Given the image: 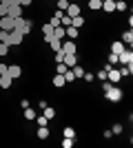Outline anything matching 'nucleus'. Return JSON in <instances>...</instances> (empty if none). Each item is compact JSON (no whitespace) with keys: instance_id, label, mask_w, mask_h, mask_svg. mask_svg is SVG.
I'll return each mask as SVG.
<instances>
[{"instance_id":"f257e3e1","label":"nucleus","mask_w":133,"mask_h":148,"mask_svg":"<svg viewBox=\"0 0 133 148\" xmlns=\"http://www.w3.org/2000/svg\"><path fill=\"white\" fill-rule=\"evenodd\" d=\"M22 38H25V36H20V33H18L16 29H13V31H2V29H0V42L9 44V47L22 44Z\"/></svg>"},{"instance_id":"6ab92c4d","label":"nucleus","mask_w":133,"mask_h":148,"mask_svg":"<svg viewBox=\"0 0 133 148\" xmlns=\"http://www.w3.org/2000/svg\"><path fill=\"white\" fill-rule=\"evenodd\" d=\"M82 25H84V18H80V16H73V18H71V27H76V29H80Z\"/></svg>"},{"instance_id":"dca6fc26","label":"nucleus","mask_w":133,"mask_h":148,"mask_svg":"<svg viewBox=\"0 0 133 148\" xmlns=\"http://www.w3.org/2000/svg\"><path fill=\"white\" fill-rule=\"evenodd\" d=\"M122 42L124 44H129V47H131V42H133V31L129 29V31H124V33H122Z\"/></svg>"},{"instance_id":"c9c22d12","label":"nucleus","mask_w":133,"mask_h":148,"mask_svg":"<svg viewBox=\"0 0 133 148\" xmlns=\"http://www.w3.org/2000/svg\"><path fill=\"white\" fill-rule=\"evenodd\" d=\"M82 80H84V82H93V73H87V71H84Z\"/></svg>"},{"instance_id":"a211bd4d","label":"nucleus","mask_w":133,"mask_h":148,"mask_svg":"<svg viewBox=\"0 0 133 148\" xmlns=\"http://www.w3.org/2000/svg\"><path fill=\"white\" fill-rule=\"evenodd\" d=\"M64 84H67V82H64V75H60V73H56V77H53V86H64Z\"/></svg>"},{"instance_id":"9b49d317","label":"nucleus","mask_w":133,"mask_h":148,"mask_svg":"<svg viewBox=\"0 0 133 148\" xmlns=\"http://www.w3.org/2000/svg\"><path fill=\"white\" fill-rule=\"evenodd\" d=\"M11 82H13V77L9 73L0 75V88H9V86H11Z\"/></svg>"},{"instance_id":"20e7f679","label":"nucleus","mask_w":133,"mask_h":148,"mask_svg":"<svg viewBox=\"0 0 133 148\" xmlns=\"http://www.w3.org/2000/svg\"><path fill=\"white\" fill-rule=\"evenodd\" d=\"M13 27H16V20L9 18V16H2L0 18V29L2 31H13Z\"/></svg>"},{"instance_id":"9d476101","label":"nucleus","mask_w":133,"mask_h":148,"mask_svg":"<svg viewBox=\"0 0 133 148\" xmlns=\"http://www.w3.org/2000/svg\"><path fill=\"white\" fill-rule=\"evenodd\" d=\"M7 73H9L13 80H16V77H20V75H22V69H20L18 64H11V66H7Z\"/></svg>"},{"instance_id":"39448f33","label":"nucleus","mask_w":133,"mask_h":148,"mask_svg":"<svg viewBox=\"0 0 133 148\" xmlns=\"http://www.w3.org/2000/svg\"><path fill=\"white\" fill-rule=\"evenodd\" d=\"M118 62H120V64H133V53H131V49H124L122 53H118Z\"/></svg>"},{"instance_id":"c85d7f7f","label":"nucleus","mask_w":133,"mask_h":148,"mask_svg":"<svg viewBox=\"0 0 133 148\" xmlns=\"http://www.w3.org/2000/svg\"><path fill=\"white\" fill-rule=\"evenodd\" d=\"M67 7H69V0H58V9L60 11H67Z\"/></svg>"},{"instance_id":"37998d69","label":"nucleus","mask_w":133,"mask_h":148,"mask_svg":"<svg viewBox=\"0 0 133 148\" xmlns=\"http://www.w3.org/2000/svg\"><path fill=\"white\" fill-rule=\"evenodd\" d=\"M100 2H102V0H100Z\"/></svg>"},{"instance_id":"7c9ffc66","label":"nucleus","mask_w":133,"mask_h":148,"mask_svg":"<svg viewBox=\"0 0 133 148\" xmlns=\"http://www.w3.org/2000/svg\"><path fill=\"white\" fill-rule=\"evenodd\" d=\"M7 53H9V44L0 42V56H7Z\"/></svg>"},{"instance_id":"e433bc0d","label":"nucleus","mask_w":133,"mask_h":148,"mask_svg":"<svg viewBox=\"0 0 133 148\" xmlns=\"http://www.w3.org/2000/svg\"><path fill=\"white\" fill-rule=\"evenodd\" d=\"M7 9H9V7H7V5H2V2H0V18H2V16H7Z\"/></svg>"},{"instance_id":"c756f323","label":"nucleus","mask_w":133,"mask_h":148,"mask_svg":"<svg viewBox=\"0 0 133 148\" xmlns=\"http://www.w3.org/2000/svg\"><path fill=\"white\" fill-rule=\"evenodd\" d=\"M64 137H73V139H76V130L71 128V126H67V128H64Z\"/></svg>"},{"instance_id":"f3484780","label":"nucleus","mask_w":133,"mask_h":148,"mask_svg":"<svg viewBox=\"0 0 133 148\" xmlns=\"http://www.w3.org/2000/svg\"><path fill=\"white\" fill-rule=\"evenodd\" d=\"M64 33H67V36H69L71 38V40H76V38H78V29H76V27H64Z\"/></svg>"},{"instance_id":"f03ea898","label":"nucleus","mask_w":133,"mask_h":148,"mask_svg":"<svg viewBox=\"0 0 133 148\" xmlns=\"http://www.w3.org/2000/svg\"><path fill=\"white\" fill-rule=\"evenodd\" d=\"M13 29L18 31L20 36H27V33L31 31V22L25 20V18H16V27H13Z\"/></svg>"},{"instance_id":"58836bf2","label":"nucleus","mask_w":133,"mask_h":148,"mask_svg":"<svg viewBox=\"0 0 133 148\" xmlns=\"http://www.w3.org/2000/svg\"><path fill=\"white\" fill-rule=\"evenodd\" d=\"M31 2H33V0H18V5H20V7H29Z\"/></svg>"},{"instance_id":"b1692460","label":"nucleus","mask_w":133,"mask_h":148,"mask_svg":"<svg viewBox=\"0 0 133 148\" xmlns=\"http://www.w3.org/2000/svg\"><path fill=\"white\" fill-rule=\"evenodd\" d=\"M71 71H73V75H76V77H82V75H84V69L80 66V64H76V66H71Z\"/></svg>"},{"instance_id":"412c9836","label":"nucleus","mask_w":133,"mask_h":148,"mask_svg":"<svg viewBox=\"0 0 133 148\" xmlns=\"http://www.w3.org/2000/svg\"><path fill=\"white\" fill-rule=\"evenodd\" d=\"M38 137L40 139H49V128H47V126H40L38 128Z\"/></svg>"},{"instance_id":"aec40b11","label":"nucleus","mask_w":133,"mask_h":148,"mask_svg":"<svg viewBox=\"0 0 133 148\" xmlns=\"http://www.w3.org/2000/svg\"><path fill=\"white\" fill-rule=\"evenodd\" d=\"M42 115H44V117H47V119H53V117H56V111H53V108H51V106H44V108H42Z\"/></svg>"},{"instance_id":"2f4dec72","label":"nucleus","mask_w":133,"mask_h":148,"mask_svg":"<svg viewBox=\"0 0 133 148\" xmlns=\"http://www.w3.org/2000/svg\"><path fill=\"white\" fill-rule=\"evenodd\" d=\"M42 33H44V36H51V33H53V27H51V25H44L42 27Z\"/></svg>"},{"instance_id":"0eeeda50","label":"nucleus","mask_w":133,"mask_h":148,"mask_svg":"<svg viewBox=\"0 0 133 148\" xmlns=\"http://www.w3.org/2000/svg\"><path fill=\"white\" fill-rule=\"evenodd\" d=\"M7 16H9V18H22V7L20 5H13V7H9V9H7Z\"/></svg>"},{"instance_id":"72a5a7b5","label":"nucleus","mask_w":133,"mask_h":148,"mask_svg":"<svg viewBox=\"0 0 133 148\" xmlns=\"http://www.w3.org/2000/svg\"><path fill=\"white\" fill-rule=\"evenodd\" d=\"M111 133H113V135H120L122 133V124H115L113 128H111Z\"/></svg>"},{"instance_id":"2eb2a0df","label":"nucleus","mask_w":133,"mask_h":148,"mask_svg":"<svg viewBox=\"0 0 133 148\" xmlns=\"http://www.w3.org/2000/svg\"><path fill=\"white\" fill-rule=\"evenodd\" d=\"M131 73H133V64H122V69H120V75H122V77H129Z\"/></svg>"},{"instance_id":"ddd939ff","label":"nucleus","mask_w":133,"mask_h":148,"mask_svg":"<svg viewBox=\"0 0 133 148\" xmlns=\"http://www.w3.org/2000/svg\"><path fill=\"white\" fill-rule=\"evenodd\" d=\"M62 53H76V42H73V40L62 42Z\"/></svg>"},{"instance_id":"393cba45","label":"nucleus","mask_w":133,"mask_h":148,"mask_svg":"<svg viewBox=\"0 0 133 148\" xmlns=\"http://www.w3.org/2000/svg\"><path fill=\"white\" fill-rule=\"evenodd\" d=\"M25 119H36V111H33L31 106H27V108H25Z\"/></svg>"},{"instance_id":"423d86ee","label":"nucleus","mask_w":133,"mask_h":148,"mask_svg":"<svg viewBox=\"0 0 133 148\" xmlns=\"http://www.w3.org/2000/svg\"><path fill=\"white\" fill-rule=\"evenodd\" d=\"M44 40L49 42V47H51L53 51H62V40H58L53 33H51V36H44Z\"/></svg>"},{"instance_id":"4468645a","label":"nucleus","mask_w":133,"mask_h":148,"mask_svg":"<svg viewBox=\"0 0 133 148\" xmlns=\"http://www.w3.org/2000/svg\"><path fill=\"white\" fill-rule=\"evenodd\" d=\"M124 49H127V44L122 42V40H120V42H113V44H111V53H122Z\"/></svg>"},{"instance_id":"a878e982","label":"nucleus","mask_w":133,"mask_h":148,"mask_svg":"<svg viewBox=\"0 0 133 148\" xmlns=\"http://www.w3.org/2000/svg\"><path fill=\"white\" fill-rule=\"evenodd\" d=\"M115 11H127V2L124 0H115Z\"/></svg>"},{"instance_id":"bb28decb","label":"nucleus","mask_w":133,"mask_h":148,"mask_svg":"<svg viewBox=\"0 0 133 148\" xmlns=\"http://www.w3.org/2000/svg\"><path fill=\"white\" fill-rule=\"evenodd\" d=\"M100 7H102L100 0H89V9H93V11H95V9H100Z\"/></svg>"},{"instance_id":"f704fd0d","label":"nucleus","mask_w":133,"mask_h":148,"mask_svg":"<svg viewBox=\"0 0 133 148\" xmlns=\"http://www.w3.org/2000/svg\"><path fill=\"white\" fill-rule=\"evenodd\" d=\"M62 60H64V53L62 51H56V64H60Z\"/></svg>"},{"instance_id":"79ce46f5","label":"nucleus","mask_w":133,"mask_h":148,"mask_svg":"<svg viewBox=\"0 0 133 148\" xmlns=\"http://www.w3.org/2000/svg\"><path fill=\"white\" fill-rule=\"evenodd\" d=\"M0 2H2V0H0Z\"/></svg>"},{"instance_id":"5701e85b","label":"nucleus","mask_w":133,"mask_h":148,"mask_svg":"<svg viewBox=\"0 0 133 148\" xmlns=\"http://www.w3.org/2000/svg\"><path fill=\"white\" fill-rule=\"evenodd\" d=\"M53 36H56L58 40H62V38L67 36V33H64V27H56V29H53Z\"/></svg>"},{"instance_id":"4c0bfd02","label":"nucleus","mask_w":133,"mask_h":148,"mask_svg":"<svg viewBox=\"0 0 133 148\" xmlns=\"http://www.w3.org/2000/svg\"><path fill=\"white\" fill-rule=\"evenodd\" d=\"M38 124H40V126H47V124H49V119L42 115V117H38Z\"/></svg>"},{"instance_id":"6e6552de","label":"nucleus","mask_w":133,"mask_h":148,"mask_svg":"<svg viewBox=\"0 0 133 148\" xmlns=\"http://www.w3.org/2000/svg\"><path fill=\"white\" fill-rule=\"evenodd\" d=\"M62 64H67V66H76L78 64V56L76 53H64V60H62Z\"/></svg>"},{"instance_id":"473e14b6","label":"nucleus","mask_w":133,"mask_h":148,"mask_svg":"<svg viewBox=\"0 0 133 148\" xmlns=\"http://www.w3.org/2000/svg\"><path fill=\"white\" fill-rule=\"evenodd\" d=\"M109 64H111V66L118 64V53H111V56H109Z\"/></svg>"},{"instance_id":"7ed1b4c3","label":"nucleus","mask_w":133,"mask_h":148,"mask_svg":"<svg viewBox=\"0 0 133 148\" xmlns=\"http://www.w3.org/2000/svg\"><path fill=\"white\" fill-rule=\"evenodd\" d=\"M104 97L111 99V102H120V99H122V88H118V86H113V84H111V88H107V91H104Z\"/></svg>"},{"instance_id":"4be33fe9","label":"nucleus","mask_w":133,"mask_h":148,"mask_svg":"<svg viewBox=\"0 0 133 148\" xmlns=\"http://www.w3.org/2000/svg\"><path fill=\"white\" fill-rule=\"evenodd\" d=\"M64 82H67V84H69V82H73L76 80V75H73V71H71V69H67V71H64Z\"/></svg>"},{"instance_id":"ea45409f","label":"nucleus","mask_w":133,"mask_h":148,"mask_svg":"<svg viewBox=\"0 0 133 148\" xmlns=\"http://www.w3.org/2000/svg\"><path fill=\"white\" fill-rule=\"evenodd\" d=\"M98 77H100V80L104 82V80H107V71H100V73H98Z\"/></svg>"},{"instance_id":"a19ab883","label":"nucleus","mask_w":133,"mask_h":148,"mask_svg":"<svg viewBox=\"0 0 133 148\" xmlns=\"http://www.w3.org/2000/svg\"><path fill=\"white\" fill-rule=\"evenodd\" d=\"M7 73V64H0V75H5Z\"/></svg>"},{"instance_id":"f8f14e48","label":"nucleus","mask_w":133,"mask_h":148,"mask_svg":"<svg viewBox=\"0 0 133 148\" xmlns=\"http://www.w3.org/2000/svg\"><path fill=\"white\" fill-rule=\"evenodd\" d=\"M100 9H104L107 13L115 11V0H102V7H100Z\"/></svg>"},{"instance_id":"1a4fd4ad","label":"nucleus","mask_w":133,"mask_h":148,"mask_svg":"<svg viewBox=\"0 0 133 148\" xmlns=\"http://www.w3.org/2000/svg\"><path fill=\"white\" fill-rule=\"evenodd\" d=\"M67 16H69V18H73V16H80V7L76 5V2H69V7H67Z\"/></svg>"},{"instance_id":"cd10ccee","label":"nucleus","mask_w":133,"mask_h":148,"mask_svg":"<svg viewBox=\"0 0 133 148\" xmlns=\"http://www.w3.org/2000/svg\"><path fill=\"white\" fill-rule=\"evenodd\" d=\"M73 142H76L73 137H64V139H62V146L64 148H71V146H73Z\"/></svg>"}]
</instances>
